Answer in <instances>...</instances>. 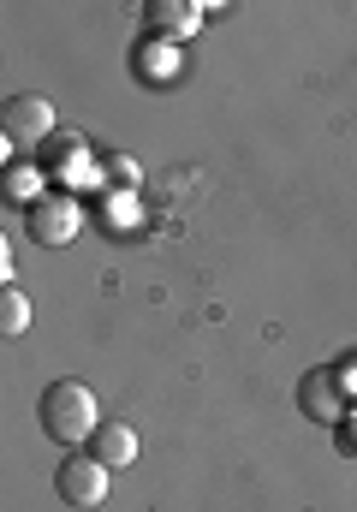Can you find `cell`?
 Instances as JSON below:
<instances>
[{"label":"cell","instance_id":"52a82bcc","mask_svg":"<svg viewBox=\"0 0 357 512\" xmlns=\"http://www.w3.org/2000/svg\"><path fill=\"white\" fill-rule=\"evenodd\" d=\"M143 18H149L155 30H167V36H191V30L203 24V12H197V6H185V0H155Z\"/></svg>","mask_w":357,"mask_h":512},{"label":"cell","instance_id":"7a4b0ae2","mask_svg":"<svg viewBox=\"0 0 357 512\" xmlns=\"http://www.w3.org/2000/svg\"><path fill=\"white\" fill-rule=\"evenodd\" d=\"M60 501L78 512H96L108 501V465L96 459V453H78V459H66L60 465Z\"/></svg>","mask_w":357,"mask_h":512},{"label":"cell","instance_id":"6da1fadb","mask_svg":"<svg viewBox=\"0 0 357 512\" xmlns=\"http://www.w3.org/2000/svg\"><path fill=\"white\" fill-rule=\"evenodd\" d=\"M42 429L54 441H90L102 429V411H96V393L84 382H54L42 393Z\"/></svg>","mask_w":357,"mask_h":512},{"label":"cell","instance_id":"3957f363","mask_svg":"<svg viewBox=\"0 0 357 512\" xmlns=\"http://www.w3.org/2000/svg\"><path fill=\"white\" fill-rule=\"evenodd\" d=\"M298 405H304V417H316V423H346V387L334 370H310L304 382H298Z\"/></svg>","mask_w":357,"mask_h":512},{"label":"cell","instance_id":"277c9868","mask_svg":"<svg viewBox=\"0 0 357 512\" xmlns=\"http://www.w3.org/2000/svg\"><path fill=\"white\" fill-rule=\"evenodd\" d=\"M0 126H6V137H18V143H42L54 131V108L42 96H12L0 108Z\"/></svg>","mask_w":357,"mask_h":512},{"label":"cell","instance_id":"5b68a950","mask_svg":"<svg viewBox=\"0 0 357 512\" xmlns=\"http://www.w3.org/2000/svg\"><path fill=\"white\" fill-rule=\"evenodd\" d=\"M30 233H36V245H72L78 239V209L66 197H42L30 209Z\"/></svg>","mask_w":357,"mask_h":512},{"label":"cell","instance_id":"8992f818","mask_svg":"<svg viewBox=\"0 0 357 512\" xmlns=\"http://www.w3.org/2000/svg\"><path fill=\"white\" fill-rule=\"evenodd\" d=\"M90 453H96L108 471H125V465L137 459V435H131L125 423H102V429L90 435Z\"/></svg>","mask_w":357,"mask_h":512},{"label":"cell","instance_id":"9c48e42d","mask_svg":"<svg viewBox=\"0 0 357 512\" xmlns=\"http://www.w3.org/2000/svg\"><path fill=\"white\" fill-rule=\"evenodd\" d=\"M114 185H125V191L137 185V161L131 155H114Z\"/></svg>","mask_w":357,"mask_h":512},{"label":"cell","instance_id":"ba28073f","mask_svg":"<svg viewBox=\"0 0 357 512\" xmlns=\"http://www.w3.org/2000/svg\"><path fill=\"white\" fill-rule=\"evenodd\" d=\"M0 328H6V334H24V328H30V298H24L18 286L0 292Z\"/></svg>","mask_w":357,"mask_h":512}]
</instances>
